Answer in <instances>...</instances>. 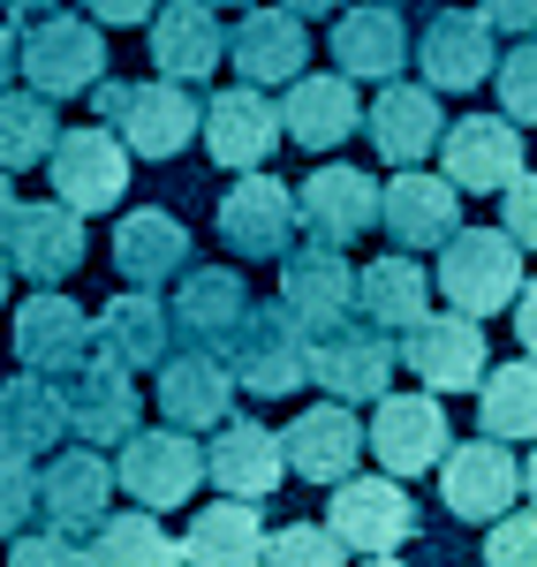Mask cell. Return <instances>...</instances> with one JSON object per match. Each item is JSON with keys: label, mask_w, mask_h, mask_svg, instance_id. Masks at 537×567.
<instances>
[{"label": "cell", "mask_w": 537, "mask_h": 567, "mask_svg": "<svg viewBox=\"0 0 537 567\" xmlns=\"http://www.w3.org/2000/svg\"><path fill=\"white\" fill-rule=\"evenodd\" d=\"M91 114L130 144L136 159H182L197 136H205V106L182 76H152V84H114L99 76L91 84Z\"/></svg>", "instance_id": "cell-1"}, {"label": "cell", "mask_w": 537, "mask_h": 567, "mask_svg": "<svg viewBox=\"0 0 537 567\" xmlns=\"http://www.w3.org/2000/svg\"><path fill=\"white\" fill-rule=\"evenodd\" d=\"M220 355L235 371V386L258 393V401H288L296 386H311V326L288 303H250Z\"/></svg>", "instance_id": "cell-2"}, {"label": "cell", "mask_w": 537, "mask_h": 567, "mask_svg": "<svg viewBox=\"0 0 537 567\" xmlns=\"http://www.w3.org/2000/svg\"><path fill=\"white\" fill-rule=\"evenodd\" d=\"M523 243L507 227H454L440 243V296L469 318H499L523 296Z\"/></svg>", "instance_id": "cell-3"}, {"label": "cell", "mask_w": 537, "mask_h": 567, "mask_svg": "<svg viewBox=\"0 0 537 567\" xmlns=\"http://www.w3.org/2000/svg\"><path fill=\"white\" fill-rule=\"evenodd\" d=\"M326 523H333V537H341L349 553L394 560L409 537H416V499L402 492L394 470H379V477H341L333 499H326Z\"/></svg>", "instance_id": "cell-4"}, {"label": "cell", "mask_w": 537, "mask_h": 567, "mask_svg": "<svg viewBox=\"0 0 537 567\" xmlns=\"http://www.w3.org/2000/svg\"><path fill=\"white\" fill-rule=\"evenodd\" d=\"M23 76L45 91V99H84L99 76H106V23L99 16H31L23 31Z\"/></svg>", "instance_id": "cell-5"}, {"label": "cell", "mask_w": 537, "mask_h": 567, "mask_svg": "<svg viewBox=\"0 0 537 567\" xmlns=\"http://www.w3.org/2000/svg\"><path fill=\"white\" fill-rule=\"evenodd\" d=\"M402 371H416V386L432 393H477L485 371H493V349H485V318L469 310H432L402 333Z\"/></svg>", "instance_id": "cell-6"}, {"label": "cell", "mask_w": 537, "mask_h": 567, "mask_svg": "<svg viewBox=\"0 0 537 567\" xmlns=\"http://www.w3.org/2000/svg\"><path fill=\"white\" fill-rule=\"evenodd\" d=\"M515 499H523V462H515L507 439L477 432V439H462V446H447V462H440V507H447L454 523L493 529Z\"/></svg>", "instance_id": "cell-7"}, {"label": "cell", "mask_w": 537, "mask_h": 567, "mask_svg": "<svg viewBox=\"0 0 537 567\" xmlns=\"http://www.w3.org/2000/svg\"><path fill=\"white\" fill-rule=\"evenodd\" d=\"M213 227H220V243L235 250V258H288L303 213H296V189L272 182V167H242V175L227 182Z\"/></svg>", "instance_id": "cell-8"}, {"label": "cell", "mask_w": 537, "mask_h": 567, "mask_svg": "<svg viewBox=\"0 0 537 567\" xmlns=\"http://www.w3.org/2000/svg\"><path fill=\"white\" fill-rule=\"evenodd\" d=\"M114 477H122V492H130L136 507H152V515H175L182 499L205 484V446H197V432H182V424L130 432V439H122V462H114Z\"/></svg>", "instance_id": "cell-9"}, {"label": "cell", "mask_w": 537, "mask_h": 567, "mask_svg": "<svg viewBox=\"0 0 537 567\" xmlns=\"http://www.w3.org/2000/svg\"><path fill=\"white\" fill-rule=\"evenodd\" d=\"M130 144L106 130V122H84V130H61L53 144V159H45V182H53V197L61 205H76V213H114L122 205V189H130Z\"/></svg>", "instance_id": "cell-10"}, {"label": "cell", "mask_w": 537, "mask_h": 567, "mask_svg": "<svg viewBox=\"0 0 537 567\" xmlns=\"http://www.w3.org/2000/svg\"><path fill=\"white\" fill-rule=\"evenodd\" d=\"M394 371H402V349L371 318H349V326L311 333V379L333 401H379V393L394 386Z\"/></svg>", "instance_id": "cell-11"}, {"label": "cell", "mask_w": 537, "mask_h": 567, "mask_svg": "<svg viewBox=\"0 0 537 567\" xmlns=\"http://www.w3.org/2000/svg\"><path fill=\"white\" fill-rule=\"evenodd\" d=\"M440 152H447L440 175H447L462 197H499L507 182L530 167V152H523V122H507V114H462V122H447Z\"/></svg>", "instance_id": "cell-12"}, {"label": "cell", "mask_w": 537, "mask_h": 567, "mask_svg": "<svg viewBox=\"0 0 537 567\" xmlns=\"http://www.w3.org/2000/svg\"><path fill=\"white\" fill-rule=\"evenodd\" d=\"M447 409H440V393H379V409H371V454H379V470H394V477H424V470H440L447 462Z\"/></svg>", "instance_id": "cell-13"}, {"label": "cell", "mask_w": 537, "mask_h": 567, "mask_svg": "<svg viewBox=\"0 0 537 567\" xmlns=\"http://www.w3.org/2000/svg\"><path fill=\"white\" fill-rule=\"evenodd\" d=\"M0 250L8 265L31 280V288H61L76 265H84V213L45 197V205H16V219L0 227Z\"/></svg>", "instance_id": "cell-14"}, {"label": "cell", "mask_w": 537, "mask_h": 567, "mask_svg": "<svg viewBox=\"0 0 537 567\" xmlns=\"http://www.w3.org/2000/svg\"><path fill=\"white\" fill-rule=\"evenodd\" d=\"M280 446H288V477L341 484V477H357L363 446H371V424H357V401H333V393H326L296 424H280Z\"/></svg>", "instance_id": "cell-15"}, {"label": "cell", "mask_w": 537, "mask_h": 567, "mask_svg": "<svg viewBox=\"0 0 537 567\" xmlns=\"http://www.w3.org/2000/svg\"><path fill=\"white\" fill-rule=\"evenodd\" d=\"M288 144L280 106L266 99V84H235L220 99H205V159L242 175V167H272V152Z\"/></svg>", "instance_id": "cell-16"}, {"label": "cell", "mask_w": 537, "mask_h": 567, "mask_svg": "<svg viewBox=\"0 0 537 567\" xmlns=\"http://www.w3.org/2000/svg\"><path fill=\"white\" fill-rule=\"evenodd\" d=\"M493 61H499V31L485 23V8H440L416 39V69H424L432 91L493 84Z\"/></svg>", "instance_id": "cell-17"}, {"label": "cell", "mask_w": 537, "mask_h": 567, "mask_svg": "<svg viewBox=\"0 0 537 567\" xmlns=\"http://www.w3.org/2000/svg\"><path fill=\"white\" fill-rule=\"evenodd\" d=\"M91 349H99V318H84V303H69L61 288H39L31 303L16 310V363L23 371L69 379Z\"/></svg>", "instance_id": "cell-18"}, {"label": "cell", "mask_w": 537, "mask_h": 567, "mask_svg": "<svg viewBox=\"0 0 537 567\" xmlns=\"http://www.w3.org/2000/svg\"><path fill=\"white\" fill-rule=\"evenodd\" d=\"M114 492H122V477H114V462H99V446H53V454H45V470H39L45 523L76 529V537H91V529L106 523Z\"/></svg>", "instance_id": "cell-19"}, {"label": "cell", "mask_w": 537, "mask_h": 567, "mask_svg": "<svg viewBox=\"0 0 537 567\" xmlns=\"http://www.w3.org/2000/svg\"><path fill=\"white\" fill-rule=\"evenodd\" d=\"M379 205H386V182H371L363 167H318L296 189V213L311 227V243H333V250H349L357 235H371Z\"/></svg>", "instance_id": "cell-20"}, {"label": "cell", "mask_w": 537, "mask_h": 567, "mask_svg": "<svg viewBox=\"0 0 537 567\" xmlns=\"http://www.w3.org/2000/svg\"><path fill=\"white\" fill-rule=\"evenodd\" d=\"M333 61H341V76H357V84H386V76H402L409 61H416V39H409L402 8H394V0L341 8V16H333Z\"/></svg>", "instance_id": "cell-21"}, {"label": "cell", "mask_w": 537, "mask_h": 567, "mask_svg": "<svg viewBox=\"0 0 537 567\" xmlns=\"http://www.w3.org/2000/svg\"><path fill=\"white\" fill-rule=\"evenodd\" d=\"M136 371L130 363H114V355L91 349L76 371H69V424H76V439L84 446H122V439L136 432Z\"/></svg>", "instance_id": "cell-22"}, {"label": "cell", "mask_w": 537, "mask_h": 567, "mask_svg": "<svg viewBox=\"0 0 537 567\" xmlns=\"http://www.w3.org/2000/svg\"><path fill=\"white\" fill-rule=\"evenodd\" d=\"M227 61L242 69V84H296L303 61H311V39H303V16L296 8H242L235 31H227Z\"/></svg>", "instance_id": "cell-23"}, {"label": "cell", "mask_w": 537, "mask_h": 567, "mask_svg": "<svg viewBox=\"0 0 537 567\" xmlns=\"http://www.w3.org/2000/svg\"><path fill=\"white\" fill-rule=\"evenodd\" d=\"M280 303L296 310L311 333L349 326V318H357V265L341 258L333 243H303V250H288V258H280Z\"/></svg>", "instance_id": "cell-24"}, {"label": "cell", "mask_w": 537, "mask_h": 567, "mask_svg": "<svg viewBox=\"0 0 537 567\" xmlns=\"http://www.w3.org/2000/svg\"><path fill=\"white\" fill-rule=\"evenodd\" d=\"M235 371H227L220 349H182L159 363V416L182 424V432H213L235 416Z\"/></svg>", "instance_id": "cell-25"}, {"label": "cell", "mask_w": 537, "mask_h": 567, "mask_svg": "<svg viewBox=\"0 0 537 567\" xmlns=\"http://www.w3.org/2000/svg\"><path fill=\"white\" fill-rule=\"evenodd\" d=\"M152 61L159 76H182V84H205L213 69H227V23L213 0H159L152 16Z\"/></svg>", "instance_id": "cell-26"}, {"label": "cell", "mask_w": 537, "mask_h": 567, "mask_svg": "<svg viewBox=\"0 0 537 567\" xmlns=\"http://www.w3.org/2000/svg\"><path fill=\"white\" fill-rule=\"evenodd\" d=\"M205 477L220 492H235V499H272L280 477H288V446H280V432L250 424V416H227V424H213Z\"/></svg>", "instance_id": "cell-27"}, {"label": "cell", "mask_w": 537, "mask_h": 567, "mask_svg": "<svg viewBox=\"0 0 537 567\" xmlns=\"http://www.w3.org/2000/svg\"><path fill=\"white\" fill-rule=\"evenodd\" d=\"M379 227H386V243H402V250H440L454 227H462V189H454L447 175L402 167V175L386 182Z\"/></svg>", "instance_id": "cell-28"}, {"label": "cell", "mask_w": 537, "mask_h": 567, "mask_svg": "<svg viewBox=\"0 0 537 567\" xmlns=\"http://www.w3.org/2000/svg\"><path fill=\"white\" fill-rule=\"evenodd\" d=\"M363 130L379 144V159H394V167H416L424 152H440V91L432 84H402V76H386L379 99H371V114H363Z\"/></svg>", "instance_id": "cell-29"}, {"label": "cell", "mask_w": 537, "mask_h": 567, "mask_svg": "<svg viewBox=\"0 0 537 567\" xmlns=\"http://www.w3.org/2000/svg\"><path fill=\"white\" fill-rule=\"evenodd\" d=\"M189 227L175 213H159V205H144V213H122L114 219V272L130 280V288H167L189 272Z\"/></svg>", "instance_id": "cell-30"}, {"label": "cell", "mask_w": 537, "mask_h": 567, "mask_svg": "<svg viewBox=\"0 0 537 567\" xmlns=\"http://www.w3.org/2000/svg\"><path fill=\"white\" fill-rule=\"evenodd\" d=\"M167 310H175V341H189V349H227V333L250 310V288H242L235 265H189Z\"/></svg>", "instance_id": "cell-31"}, {"label": "cell", "mask_w": 537, "mask_h": 567, "mask_svg": "<svg viewBox=\"0 0 537 567\" xmlns=\"http://www.w3.org/2000/svg\"><path fill=\"white\" fill-rule=\"evenodd\" d=\"M280 130L288 144H303V152H333V144H349L363 130V106H357V76H296L288 99H280Z\"/></svg>", "instance_id": "cell-32"}, {"label": "cell", "mask_w": 537, "mask_h": 567, "mask_svg": "<svg viewBox=\"0 0 537 567\" xmlns=\"http://www.w3.org/2000/svg\"><path fill=\"white\" fill-rule=\"evenodd\" d=\"M69 432H76V424H69V393H61V379L16 371V379L0 386V446H8V454L39 462V454H53Z\"/></svg>", "instance_id": "cell-33"}, {"label": "cell", "mask_w": 537, "mask_h": 567, "mask_svg": "<svg viewBox=\"0 0 537 567\" xmlns=\"http://www.w3.org/2000/svg\"><path fill=\"white\" fill-rule=\"evenodd\" d=\"M99 355H114L130 371H159L175 355V310L159 303V288H122L99 310Z\"/></svg>", "instance_id": "cell-34"}, {"label": "cell", "mask_w": 537, "mask_h": 567, "mask_svg": "<svg viewBox=\"0 0 537 567\" xmlns=\"http://www.w3.org/2000/svg\"><path fill=\"white\" fill-rule=\"evenodd\" d=\"M432 272L416 265V250H394V258L357 265V318H371L379 333H409L416 318H432Z\"/></svg>", "instance_id": "cell-35"}, {"label": "cell", "mask_w": 537, "mask_h": 567, "mask_svg": "<svg viewBox=\"0 0 537 567\" xmlns=\"http://www.w3.org/2000/svg\"><path fill=\"white\" fill-rule=\"evenodd\" d=\"M189 560H213V567H242V560H266V523H258V499H213V507H197V523H189Z\"/></svg>", "instance_id": "cell-36"}, {"label": "cell", "mask_w": 537, "mask_h": 567, "mask_svg": "<svg viewBox=\"0 0 537 567\" xmlns=\"http://www.w3.org/2000/svg\"><path fill=\"white\" fill-rule=\"evenodd\" d=\"M53 144H61V114H53V99L39 84L31 91H0V167L8 175H23V167H45L53 159Z\"/></svg>", "instance_id": "cell-37"}, {"label": "cell", "mask_w": 537, "mask_h": 567, "mask_svg": "<svg viewBox=\"0 0 537 567\" xmlns=\"http://www.w3.org/2000/svg\"><path fill=\"white\" fill-rule=\"evenodd\" d=\"M477 432L507 439V446H537V355L530 363H493L477 386Z\"/></svg>", "instance_id": "cell-38"}, {"label": "cell", "mask_w": 537, "mask_h": 567, "mask_svg": "<svg viewBox=\"0 0 537 567\" xmlns=\"http://www.w3.org/2000/svg\"><path fill=\"white\" fill-rule=\"evenodd\" d=\"M84 560H106V567H167V560H189V545H175L152 507H136V515H106V523L91 529Z\"/></svg>", "instance_id": "cell-39"}, {"label": "cell", "mask_w": 537, "mask_h": 567, "mask_svg": "<svg viewBox=\"0 0 537 567\" xmlns=\"http://www.w3.org/2000/svg\"><path fill=\"white\" fill-rule=\"evenodd\" d=\"M266 560H280V567H333V560H349V545L333 537V523H280V529H266Z\"/></svg>", "instance_id": "cell-40"}, {"label": "cell", "mask_w": 537, "mask_h": 567, "mask_svg": "<svg viewBox=\"0 0 537 567\" xmlns=\"http://www.w3.org/2000/svg\"><path fill=\"white\" fill-rule=\"evenodd\" d=\"M493 84H499V114H507V122H537V39L507 45V61L493 69Z\"/></svg>", "instance_id": "cell-41"}, {"label": "cell", "mask_w": 537, "mask_h": 567, "mask_svg": "<svg viewBox=\"0 0 537 567\" xmlns=\"http://www.w3.org/2000/svg\"><path fill=\"white\" fill-rule=\"evenodd\" d=\"M31 507H39V470L0 446V537H16V529L31 523Z\"/></svg>", "instance_id": "cell-42"}, {"label": "cell", "mask_w": 537, "mask_h": 567, "mask_svg": "<svg viewBox=\"0 0 537 567\" xmlns=\"http://www.w3.org/2000/svg\"><path fill=\"white\" fill-rule=\"evenodd\" d=\"M485 560L493 567H537V507L530 515H515V507L499 515L493 537H485Z\"/></svg>", "instance_id": "cell-43"}, {"label": "cell", "mask_w": 537, "mask_h": 567, "mask_svg": "<svg viewBox=\"0 0 537 567\" xmlns=\"http://www.w3.org/2000/svg\"><path fill=\"white\" fill-rule=\"evenodd\" d=\"M8 560L16 567H45V560H84V537L76 529H16V545H8Z\"/></svg>", "instance_id": "cell-44"}, {"label": "cell", "mask_w": 537, "mask_h": 567, "mask_svg": "<svg viewBox=\"0 0 537 567\" xmlns=\"http://www.w3.org/2000/svg\"><path fill=\"white\" fill-rule=\"evenodd\" d=\"M499 227H507L523 250H537V175H530V167L499 189Z\"/></svg>", "instance_id": "cell-45"}, {"label": "cell", "mask_w": 537, "mask_h": 567, "mask_svg": "<svg viewBox=\"0 0 537 567\" xmlns=\"http://www.w3.org/2000/svg\"><path fill=\"white\" fill-rule=\"evenodd\" d=\"M485 8V23L507 31V39H537V0H477Z\"/></svg>", "instance_id": "cell-46"}, {"label": "cell", "mask_w": 537, "mask_h": 567, "mask_svg": "<svg viewBox=\"0 0 537 567\" xmlns=\"http://www.w3.org/2000/svg\"><path fill=\"white\" fill-rule=\"evenodd\" d=\"M84 16H99L106 31H122V23H152L159 0H84Z\"/></svg>", "instance_id": "cell-47"}, {"label": "cell", "mask_w": 537, "mask_h": 567, "mask_svg": "<svg viewBox=\"0 0 537 567\" xmlns=\"http://www.w3.org/2000/svg\"><path fill=\"white\" fill-rule=\"evenodd\" d=\"M515 333H523V355H537V280H523L515 296Z\"/></svg>", "instance_id": "cell-48"}, {"label": "cell", "mask_w": 537, "mask_h": 567, "mask_svg": "<svg viewBox=\"0 0 537 567\" xmlns=\"http://www.w3.org/2000/svg\"><path fill=\"white\" fill-rule=\"evenodd\" d=\"M16 69H23V39H16V31L0 23V91L16 84Z\"/></svg>", "instance_id": "cell-49"}, {"label": "cell", "mask_w": 537, "mask_h": 567, "mask_svg": "<svg viewBox=\"0 0 537 567\" xmlns=\"http://www.w3.org/2000/svg\"><path fill=\"white\" fill-rule=\"evenodd\" d=\"M280 8H296V16H341L349 0H280Z\"/></svg>", "instance_id": "cell-50"}, {"label": "cell", "mask_w": 537, "mask_h": 567, "mask_svg": "<svg viewBox=\"0 0 537 567\" xmlns=\"http://www.w3.org/2000/svg\"><path fill=\"white\" fill-rule=\"evenodd\" d=\"M0 8H8V16H53L61 0H0Z\"/></svg>", "instance_id": "cell-51"}, {"label": "cell", "mask_w": 537, "mask_h": 567, "mask_svg": "<svg viewBox=\"0 0 537 567\" xmlns=\"http://www.w3.org/2000/svg\"><path fill=\"white\" fill-rule=\"evenodd\" d=\"M16 205H23V197H16V182H8V167H0V227L16 219Z\"/></svg>", "instance_id": "cell-52"}, {"label": "cell", "mask_w": 537, "mask_h": 567, "mask_svg": "<svg viewBox=\"0 0 537 567\" xmlns=\"http://www.w3.org/2000/svg\"><path fill=\"white\" fill-rule=\"evenodd\" d=\"M523 492H530V507H537V454L523 462Z\"/></svg>", "instance_id": "cell-53"}, {"label": "cell", "mask_w": 537, "mask_h": 567, "mask_svg": "<svg viewBox=\"0 0 537 567\" xmlns=\"http://www.w3.org/2000/svg\"><path fill=\"white\" fill-rule=\"evenodd\" d=\"M8 272H16V265H8V250H0V310H8Z\"/></svg>", "instance_id": "cell-54"}, {"label": "cell", "mask_w": 537, "mask_h": 567, "mask_svg": "<svg viewBox=\"0 0 537 567\" xmlns=\"http://www.w3.org/2000/svg\"><path fill=\"white\" fill-rule=\"evenodd\" d=\"M213 8H258V0H213Z\"/></svg>", "instance_id": "cell-55"}]
</instances>
